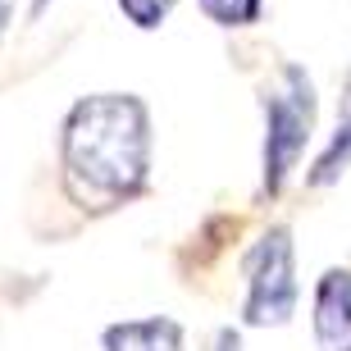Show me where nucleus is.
Segmentation results:
<instances>
[{"label":"nucleus","instance_id":"1","mask_svg":"<svg viewBox=\"0 0 351 351\" xmlns=\"http://www.w3.org/2000/svg\"><path fill=\"white\" fill-rule=\"evenodd\" d=\"M64 192L82 210H114L146 192L151 178V114L137 96L96 91L82 96L60 137Z\"/></svg>","mask_w":351,"mask_h":351},{"label":"nucleus","instance_id":"4","mask_svg":"<svg viewBox=\"0 0 351 351\" xmlns=\"http://www.w3.org/2000/svg\"><path fill=\"white\" fill-rule=\"evenodd\" d=\"M311 328L319 351H351V269H324L315 283Z\"/></svg>","mask_w":351,"mask_h":351},{"label":"nucleus","instance_id":"10","mask_svg":"<svg viewBox=\"0 0 351 351\" xmlns=\"http://www.w3.org/2000/svg\"><path fill=\"white\" fill-rule=\"evenodd\" d=\"M10 19H14V0H0V41L10 32Z\"/></svg>","mask_w":351,"mask_h":351},{"label":"nucleus","instance_id":"11","mask_svg":"<svg viewBox=\"0 0 351 351\" xmlns=\"http://www.w3.org/2000/svg\"><path fill=\"white\" fill-rule=\"evenodd\" d=\"M46 5H51V0H32V19H41V14H46Z\"/></svg>","mask_w":351,"mask_h":351},{"label":"nucleus","instance_id":"8","mask_svg":"<svg viewBox=\"0 0 351 351\" xmlns=\"http://www.w3.org/2000/svg\"><path fill=\"white\" fill-rule=\"evenodd\" d=\"M173 5H178V0H119L123 19H128L132 27H142V32H151V27H160V23H165Z\"/></svg>","mask_w":351,"mask_h":351},{"label":"nucleus","instance_id":"5","mask_svg":"<svg viewBox=\"0 0 351 351\" xmlns=\"http://www.w3.org/2000/svg\"><path fill=\"white\" fill-rule=\"evenodd\" d=\"M105 351H182V324L165 315L123 319L105 328Z\"/></svg>","mask_w":351,"mask_h":351},{"label":"nucleus","instance_id":"9","mask_svg":"<svg viewBox=\"0 0 351 351\" xmlns=\"http://www.w3.org/2000/svg\"><path fill=\"white\" fill-rule=\"evenodd\" d=\"M215 351H242V338H237V328H223L219 338H215Z\"/></svg>","mask_w":351,"mask_h":351},{"label":"nucleus","instance_id":"7","mask_svg":"<svg viewBox=\"0 0 351 351\" xmlns=\"http://www.w3.org/2000/svg\"><path fill=\"white\" fill-rule=\"evenodd\" d=\"M201 14L219 27H251L265 14V0H201Z\"/></svg>","mask_w":351,"mask_h":351},{"label":"nucleus","instance_id":"6","mask_svg":"<svg viewBox=\"0 0 351 351\" xmlns=\"http://www.w3.org/2000/svg\"><path fill=\"white\" fill-rule=\"evenodd\" d=\"M347 165H351V82L342 91V105H338V128H333L328 146L319 151V160H315V169H311V187L338 182L347 173Z\"/></svg>","mask_w":351,"mask_h":351},{"label":"nucleus","instance_id":"2","mask_svg":"<svg viewBox=\"0 0 351 351\" xmlns=\"http://www.w3.org/2000/svg\"><path fill=\"white\" fill-rule=\"evenodd\" d=\"M315 82L301 64H283L274 87H265V151H261V178L265 192L278 196L287 178L297 173L306 146L315 132Z\"/></svg>","mask_w":351,"mask_h":351},{"label":"nucleus","instance_id":"3","mask_svg":"<svg viewBox=\"0 0 351 351\" xmlns=\"http://www.w3.org/2000/svg\"><path fill=\"white\" fill-rule=\"evenodd\" d=\"M242 274H247V301H242V319L256 328H283L297 315V251H292V233L283 223L265 228L251 251L242 256Z\"/></svg>","mask_w":351,"mask_h":351}]
</instances>
